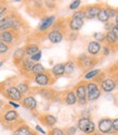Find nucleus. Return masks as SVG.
Instances as JSON below:
<instances>
[{"instance_id": "37998d69", "label": "nucleus", "mask_w": 118, "mask_h": 135, "mask_svg": "<svg viewBox=\"0 0 118 135\" xmlns=\"http://www.w3.org/2000/svg\"><path fill=\"white\" fill-rule=\"evenodd\" d=\"M109 31H112L113 32V34H114V35L116 36V38L118 39V26H117V25H113V26L111 27V30H109Z\"/></svg>"}, {"instance_id": "09e8293b", "label": "nucleus", "mask_w": 118, "mask_h": 135, "mask_svg": "<svg viewBox=\"0 0 118 135\" xmlns=\"http://www.w3.org/2000/svg\"><path fill=\"white\" fill-rule=\"evenodd\" d=\"M93 135H103V134H102V133H100V132H98V133H95V132H94V133H93Z\"/></svg>"}, {"instance_id": "cd10ccee", "label": "nucleus", "mask_w": 118, "mask_h": 135, "mask_svg": "<svg viewBox=\"0 0 118 135\" xmlns=\"http://www.w3.org/2000/svg\"><path fill=\"white\" fill-rule=\"evenodd\" d=\"M75 66H76V63L74 60H68L67 62L64 63V68H65V75H72L75 71Z\"/></svg>"}, {"instance_id": "a878e982", "label": "nucleus", "mask_w": 118, "mask_h": 135, "mask_svg": "<svg viewBox=\"0 0 118 135\" xmlns=\"http://www.w3.org/2000/svg\"><path fill=\"white\" fill-rule=\"evenodd\" d=\"M105 41L107 43V45H109V46L112 47V46L117 45L118 39L116 38V36L113 34L112 31H107V32L105 33Z\"/></svg>"}, {"instance_id": "393cba45", "label": "nucleus", "mask_w": 118, "mask_h": 135, "mask_svg": "<svg viewBox=\"0 0 118 135\" xmlns=\"http://www.w3.org/2000/svg\"><path fill=\"white\" fill-rule=\"evenodd\" d=\"M16 88H18V90L21 93V95L24 97L26 94H28L29 90H30V86H29V83L28 81H24V82H20L16 84Z\"/></svg>"}, {"instance_id": "dca6fc26", "label": "nucleus", "mask_w": 118, "mask_h": 135, "mask_svg": "<svg viewBox=\"0 0 118 135\" xmlns=\"http://www.w3.org/2000/svg\"><path fill=\"white\" fill-rule=\"evenodd\" d=\"M21 105L24 108L28 109V110L34 111V110H36V108H37V100L34 96H30V95L29 96H24L21 100Z\"/></svg>"}, {"instance_id": "f257e3e1", "label": "nucleus", "mask_w": 118, "mask_h": 135, "mask_svg": "<svg viewBox=\"0 0 118 135\" xmlns=\"http://www.w3.org/2000/svg\"><path fill=\"white\" fill-rule=\"evenodd\" d=\"M0 122L4 125H20L21 123H23V121L20 120V114L19 112L14 110V109L8 108V106L6 105L3 111L0 114Z\"/></svg>"}, {"instance_id": "7c9ffc66", "label": "nucleus", "mask_w": 118, "mask_h": 135, "mask_svg": "<svg viewBox=\"0 0 118 135\" xmlns=\"http://www.w3.org/2000/svg\"><path fill=\"white\" fill-rule=\"evenodd\" d=\"M9 12H10V9H9V6H8L7 3L0 4V20H1L2 18H4Z\"/></svg>"}, {"instance_id": "9b49d317", "label": "nucleus", "mask_w": 118, "mask_h": 135, "mask_svg": "<svg viewBox=\"0 0 118 135\" xmlns=\"http://www.w3.org/2000/svg\"><path fill=\"white\" fill-rule=\"evenodd\" d=\"M13 12H9L4 18L0 20V33L4 32V31H9L12 30L13 26Z\"/></svg>"}, {"instance_id": "b1692460", "label": "nucleus", "mask_w": 118, "mask_h": 135, "mask_svg": "<svg viewBox=\"0 0 118 135\" xmlns=\"http://www.w3.org/2000/svg\"><path fill=\"white\" fill-rule=\"evenodd\" d=\"M24 49H25V54H26L27 57H30L33 55H35L36 52H38L40 50L39 49V45L36 44V43H29V44H27L26 46L24 47Z\"/></svg>"}, {"instance_id": "1a4fd4ad", "label": "nucleus", "mask_w": 118, "mask_h": 135, "mask_svg": "<svg viewBox=\"0 0 118 135\" xmlns=\"http://www.w3.org/2000/svg\"><path fill=\"white\" fill-rule=\"evenodd\" d=\"M101 4H90V6H86L83 7V10H85V19L88 20H93L96 18V15L101 9Z\"/></svg>"}, {"instance_id": "e433bc0d", "label": "nucleus", "mask_w": 118, "mask_h": 135, "mask_svg": "<svg viewBox=\"0 0 118 135\" xmlns=\"http://www.w3.org/2000/svg\"><path fill=\"white\" fill-rule=\"evenodd\" d=\"M41 56H42V52H41V50H39L38 52H36L35 55H33V56H30L28 58L30 59L34 63H36V62H39V60L41 59Z\"/></svg>"}, {"instance_id": "0eeeda50", "label": "nucleus", "mask_w": 118, "mask_h": 135, "mask_svg": "<svg viewBox=\"0 0 118 135\" xmlns=\"http://www.w3.org/2000/svg\"><path fill=\"white\" fill-rule=\"evenodd\" d=\"M0 94H2L7 99L12 100V101H21L23 98V96L21 95V93L18 90L15 85L7 87L6 89H3L1 93H0Z\"/></svg>"}, {"instance_id": "20e7f679", "label": "nucleus", "mask_w": 118, "mask_h": 135, "mask_svg": "<svg viewBox=\"0 0 118 135\" xmlns=\"http://www.w3.org/2000/svg\"><path fill=\"white\" fill-rule=\"evenodd\" d=\"M74 93L76 97H77V104L81 105V106H85L88 100H87V87H86V82L85 81H81L79 83H77L76 85L74 86Z\"/></svg>"}, {"instance_id": "473e14b6", "label": "nucleus", "mask_w": 118, "mask_h": 135, "mask_svg": "<svg viewBox=\"0 0 118 135\" xmlns=\"http://www.w3.org/2000/svg\"><path fill=\"white\" fill-rule=\"evenodd\" d=\"M93 38L98 43H104L105 41V33H94L93 34Z\"/></svg>"}, {"instance_id": "79ce46f5", "label": "nucleus", "mask_w": 118, "mask_h": 135, "mask_svg": "<svg viewBox=\"0 0 118 135\" xmlns=\"http://www.w3.org/2000/svg\"><path fill=\"white\" fill-rule=\"evenodd\" d=\"M112 126H113V130L118 132V118H116V119L112 120Z\"/></svg>"}, {"instance_id": "aec40b11", "label": "nucleus", "mask_w": 118, "mask_h": 135, "mask_svg": "<svg viewBox=\"0 0 118 135\" xmlns=\"http://www.w3.org/2000/svg\"><path fill=\"white\" fill-rule=\"evenodd\" d=\"M26 58V54H25V49L24 47H20V48H16L15 51L13 52V63L19 66V64L23 61V59Z\"/></svg>"}, {"instance_id": "2eb2a0df", "label": "nucleus", "mask_w": 118, "mask_h": 135, "mask_svg": "<svg viewBox=\"0 0 118 135\" xmlns=\"http://www.w3.org/2000/svg\"><path fill=\"white\" fill-rule=\"evenodd\" d=\"M100 86H101V90H103L105 93H111L116 88L117 84L113 78H105L100 83Z\"/></svg>"}, {"instance_id": "412c9836", "label": "nucleus", "mask_w": 118, "mask_h": 135, "mask_svg": "<svg viewBox=\"0 0 118 135\" xmlns=\"http://www.w3.org/2000/svg\"><path fill=\"white\" fill-rule=\"evenodd\" d=\"M50 73L52 74V76L55 79H58L65 75V68H64V63H56L50 71Z\"/></svg>"}, {"instance_id": "5701e85b", "label": "nucleus", "mask_w": 118, "mask_h": 135, "mask_svg": "<svg viewBox=\"0 0 118 135\" xmlns=\"http://www.w3.org/2000/svg\"><path fill=\"white\" fill-rule=\"evenodd\" d=\"M96 19L100 22H103V23H107L109 21V14H108V10H107V6L101 7V9L96 15Z\"/></svg>"}, {"instance_id": "4468645a", "label": "nucleus", "mask_w": 118, "mask_h": 135, "mask_svg": "<svg viewBox=\"0 0 118 135\" xmlns=\"http://www.w3.org/2000/svg\"><path fill=\"white\" fill-rule=\"evenodd\" d=\"M13 135H38V134L35 131H33L29 125L23 122L15 128V130L13 131Z\"/></svg>"}, {"instance_id": "58836bf2", "label": "nucleus", "mask_w": 118, "mask_h": 135, "mask_svg": "<svg viewBox=\"0 0 118 135\" xmlns=\"http://www.w3.org/2000/svg\"><path fill=\"white\" fill-rule=\"evenodd\" d=\"M102 51H103V56H108L109 54L112 52V47L109 46V45H104V46H102Z\"/></svg>"}, {"instance_id": "7ed1b4c3", "label": "nucleus", "mask_w": 118, "mask_h": 135, "mask_svg": "<svg viewBox=\"0 0 118 135\" xmlns=\"http://www.w3.org/2000/svg\"><path fill=\"white\" fill-rule=\"evenodd\" d=\"M31 80L36 83V85H38L40 87H48L50 85H52V84H54V82L56 81V79L53 78L52 74L50 73L48 70L44 73L34 75V78Z\"/></svg>"}, {"instance_id": "f03ea898", "label": "nucleus", "mask_w": 118, "mask_h": 135, "mask_svg": "<svg viewBox=\"0 0 118 135\" xmlns=\"http://www.w3.org/2000/svg\"><path fill=\"white\" fill-rule=\"evenodd\" d=\"M98 62H99V60L95 57L87 55V54H81V55H79L77 58L75 59L76 65H78L80 69H82V70H86V69L90 70L94 65H96Z\"/></svg>"}, {"instance_id": "39448f33", "label": "nucleus", "mask_w": 118, "mask_h": 135, "mask_svg": "<svg viewBox=\"0 0 118 135\" xmlns=\"http://www.w3.org/2000/svg\"><path fill=\"white\" fill-rule=\"evenodd\" d=\"M20 33L15 32L13 30H9V31H4L0 33V40L3 41L4 44L12 46L15 45L18 41L20 40Z\"/></svg>"}, {"instance_id": "49530a36", "label": "nucleus", "mask_w": 118, "mask_h": 135, "mask_svg": "<svg viewBox=\"0 0 118 135\" xmlns=\"http://www.w3.org/2000/svg\"><path fill=\"white\" fill-rule=\"evenodd\" d=\"M36 130H37L38 132H40L41 134H46L45 130H42V129H41V128H40V126H39V125H36Z\"/></svg>"}, {"instance_id": "9d476101", "label": "nucleus", "mask_w": 118, "mask_h": 135, "mask_svg": "<svg viewBox=\"0 0 118 135\" xmlns=\"http://www.w3.org/2000/svg\"><path fill=\"white\" fill-rule=\"evenodd\" d=\"M98 130L102 134L111 133L113 131L112 119H109V118H103V119H101L98 123Z\"/></svg>"}, {"instance_id": "c756f323", "label": "nucleus", "mask_w": 118, "mask_h": 135, "mask_svg": "<svg viewBox=\"0 0 118 135\" xmlns=\"http://www.w3.org/2000/svg\"><path fill=\"white\" fill-rule=\"evenodd\" d=\"M101 72H102V71H101L100 69H91L90 71H88V72L85 74V80H90V81H92V80H93L98 74H100Z\"/></svg>"}, {"instance_id": "c9c22d12", "label": "nucleus", "mask_w": 118, "mask_h": 135, "mask_svg": "<svg viewBox=\"0 0 118 135\" xmlns=\"http://www.w3.org/2000/svg\"><path fill=\"white\" fill-rule=\"evenodd\" d=\"M10 50V46L0 40V55H4Z\"/></svg>"}, {"instance_id": "423d86ee", "label": "nucleus", "mask_w": 118, "mask_h": 135, "mask_svg": "<svg viewBox=\"0 0 118 135\" xmlns=\"http://www.w3.org/2000/svg\"><path fill=\"white\" fill-rule=\"evenodd\" d=\"M77 128L88 135L93 134L95 132V124L90 118H80L77 122Z\"/></svg>"}, {"instance_id": "6ab92c4d", "label": "nucleus", "mask_w": 118, "mask_h": 135, "mask_svg": "<svg viewBox=\"0 0 118 135\" xmlns=\"http://www.w3.org/2000/svg\"><path fill=\"white\" fill-rule=\"evenodd\" d=\"M87 51L90 56H93V57L98 56L101 51H102V45H101L100 43H98V41H95V40H92L87 46Z\"/></svg>"}, {"instance_id": "2f4dec72", "label": "nucleus", "mask_w": 118, "mask_h": 135, "mask_svg": "<svg viewBox=\"0 0 118 135\" xmlns=\"http://www.w3.org/2000/svg\"><path fill=\"white\" fill-rule=\"evenodd\" d=\"M73 18H78V19H81V20H85V10H83V7L81 9H78L76 10L74 13H73Z\"/></svg>"}, {"instance_id": "4be33fe9", "label": "nucleus", "mask_w": 118, "mask_h": 135, "mask_svg": "<svg viewBox=\"0 0 118 135\" xmlns=\"http://www.w3.org/2000/svg\"><path fill=\"white\" fill-rule=\"evenodd\" d=\"M63 99L65 101V104L68 105V106H74V105L77 104V97H76L74 90H72V89L71 90H66L64 93Z\"/></svg>"}, {"instance_id": "8fccbe9b", "label": "nucleus", "mask_w": 118, "mask_h": 135, "mask_svg": "<svg viewBox=\"0 0 118 135\" xmlns=\"http://www.w3.org/2000/svg\"><path fill=\"white\" fill-rule=\"evenodd\" d=\"M4 63V61H0V68H1L2 66V64Z\"/></svg>"}, {"instance_id": "ddd939ff", "label": "nucleus", "mask_w": 118, "mask_h": 135, "mask_svg": "<svg viewBox=\"0 0 118 135\" xmlns=\"http://www.w3.org/2000/svg\"><path fill=\"white\" fill-rule=\"evenodd\" d=\"M38 119L39 121L42 123L44 125L48 126V128H52V126H54L57 122V119H56V117L53 115V114H50V113H42V114H40L38 117Z\"/></svg>"}, {"instance_id": "4c0bfd02", "label": "nucleus", "mask_w": 118, "mask_h": 135, "mask_svg": "<svg viewBox=\"0 0 118 135\" xmlns=\"http://www.w3.org/2000/svg\"><path fill=\"white\" fill-rule=\"evenodd\" d=\"M107 10H108V14H109V19L112 18H116L117 14H118V9L113 7H107Z\"/></svg>"}, {"instance_id": "bb28decb", "label": "nucleus", "mask_w": 118, "mask_h": 135, "mask_svg": "<svg viewBox=\"0 0 118 135\" xmlns=\"http://www.w3.org/2000/svg\"><path fill=\"white\" fill-rule=\"evenodd\" d=\"M39 91V94L45 97L46 99H49V100H51L54 98V95H55V90H52V89H49V88H46V87H42L41 89L38 90Z\"/></svg>"}, {"instance_id": "3c124183", "label": "nucleus", "mask_w": 118, "mask_h": 135, "mask_svg": "<svg viewBox=\"0 0 118 135\" xmlns=\"http://www.w3.org/2000/svg\"><path fill=\"white\" fill-rule=\"evenodd\" d=\"M115 81H116V84H117V85H118V79H117V80H115Z\"/></svg>"}, {"instance_id": "c03bdc74", "label": "nucleus", "mask_w": 118, "mask_h": 135, "mask_svg": "<svg viewBox=\"0 0 118 135\" xmlns=\"http://www.w3.org/2000/svg\"><path fill=\"white\" fill-rule=\"evenodd\" d=\"M9 106H12L13 108H19L20 107V104H16L15 101H12V100H9Z\"/></svg>"}, {"instance_id": "f704fd0d", "label": "nucleus", "mask_w": 118, "mask_h": 135, "mask_svg": "<svg viewBox=\"0 0 118 135\" xmlns=\"http://www.w3.org/2000/svg\"><path fill=\"white\" fill-rule=\"evenodd\" d=\"M80 6H81V0H74V1H72L69 4V9L76 11V10L79 9Z\"/></svg>"}, {"instance_id": "c85d7f7f", "label": "nucleus", "mask_w": 118, "mask_h": 135, "mask_svg": "<svg viewBox=\"0 0 118 135\" xmlns=\"http://www.w3.org/2000/svg\"><path fill=\"white\" fill-rule=\"evenodd\" d=\"M46 71H47V69H46V68H45L42 64H41V63H39V62L34 63L33 69H31L33 78H34V75H36V74H40V73H44V72H46Z\"/></svg>"}, {"instance_id": "a211bd4d", "label": "nucleus", "mask_w": 118, "mask_h": 135, "mask_svg": "<svg viewBox=\"0 0 118 135\" xmlns=\"http://www.w3.org/2000/svg\"><path fill=\"white\" fill-rule=\"evenodd\" d=\"M83 20L78 19V18H73L71 16L69 19H67V25L72 32H78L81 30V27L83 26Z\"/></svg>"}, {"instance_id": "ea45409f", "label": "nucleus", "mask_w": 118, "mask_h": 135, "mask_svg": "<svg viewBox=\"0 0 118 135\" xmlns=\"http://www.w3.org/2000/svg\"><path fill=\"white\" fill-rule=\"evenodd\" d=\"M75 132H76V128H75V126H71V128L66 129V131H65V135H74Z\"/></svg>"}, {"instance_id": "f3484780", "label": "nucleus", "mask_w": 118, "mask_h": 135, "mask_svg": "<svg viewBox=\"0 0 118 135\" xmlns=\"http://www.w3.org/2000/svg\"><path fill=\"white\" fill-rule=\"evenodd\" d=\"M33 65H34V62L30 60L28 57L24 58L23 61L19 64V69H20V72L23 74V75H27L29 73H31V69H33Z\"/></svg>"}, {"instance_id": "72a5a7b5", "label": "nucleus", "mask_w": 118, "mask_h": 135, "mask_svg": "<svg viewBox=\"0 0 118 135\" xmlns=\"http://www.w3.org/2000/svg\"><path fill=\"white\" fill-rule=\"evenodd\" d=\"M48 135H65V132L62 129H58V128H52L51 130L49 131Z\"/></svg>"}, {"instance_id": "6e6552de", "label": "nucleus", "mask_w": 118, "mask_h": 135, "mask_svg": "<svg viewBox=\"0 0 118 135\" xmlns=\"http://www.w3.org/2000/svg\"><path fill=\"white\" fill-rule=\"evenodd\" d=\"M55 21H56V16L54 14L49 15V16H45V18H42V20L40 21V23L38 25V32L39 33H46L47 31H49L53 26Z\"/></svg>"}, {"instance_id": "a19ab883", "label": "nucleus", "mask_w": 118, "mask_h": 135, "mask_svg": "<svg viewBox=\"0 0 118 135\" xmlns=\"http://www.w3.org/2000/svg\"><path fill=\"white\" fill-rule=\"evenodd\" d=\"M77 37H78V32H71V34L68 35V39L69 40H76L77 39Z\"/></svg>"}, {"instance_id": "f8f14e48", "label": "nucleus", "mask_w": 118, "mask_h": 135, "mask_svg": "<svg viewBox=\"0 0 118 135\" xmlns=\"http://www.w3.org/2000/svg\"><path fill=\"white\" fill-rule=\"evenodd\" d=\"M47 38L49 39L50 43L52 44H58L64 39V33L58 31L56 28H52L48 34H47Z\"/></svg>"}, {"instance_id": "de8ad7c7", "label": "nucleus", "mask_w": 118, "mask_h": 135, "mask_svg": "<svg viewBox=\"0 0 118 135\" xmlns=\"http://www.w3.org/2000/svg\"><path fill=\"white\" fill-rule=\"evenodd\" d=\"M115 25H117V26H118V14H117L116 18H115Z\"/></svg>"}, {"instance_id": "a18cd8bd", "label": "nucleus", "mask_w": 118, "mask_h": 135, "mask_svg": "<svg viewBox=\"0 0 118 135\" xmlns=\"http://www.w3.org/2000/svg\"><path fill=\"white\" fill-rule=\"evenodd\" d=\"M6 107V104H4V101L0 99V114H1V112L3 111V109Z\"/></svg>"}]
</instances>
